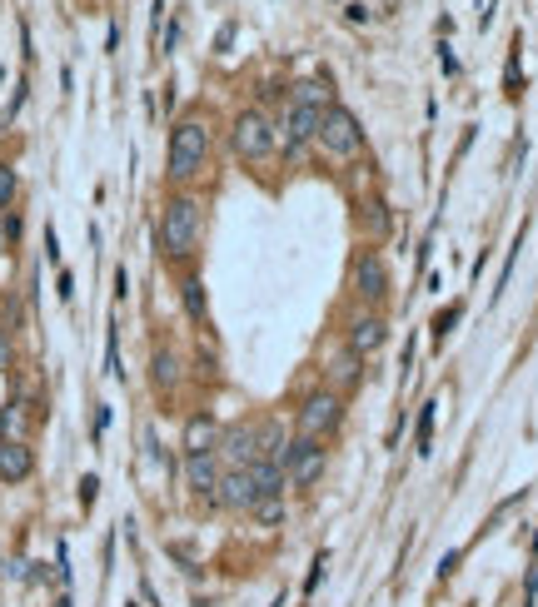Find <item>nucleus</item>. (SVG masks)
Wrapping results in <instances>:
<instances>
[{
  "label": "nucleus",
  "instance_id": "6",
  "mask_svg": "<svg viewBox=\"0 0 538 607\" xmlns=\"http://www.w3.org/2000/svg\"><path fill=\"white\" fill-rule=\"evenodd\" d=\"M280 463H284V478H290L294 488H314V483H319V473H324V448H319V438H290Z\"/></svg>",
  "mask_w": 538,
  "mask_h": 607
},
{
  "label": "nucleus",
  "instance_id": "24",
  "mask_svg": "<svg viewBox=\"0 0 538 607\" xmlns=\"http://www.w3.org/2000/svg\"><path fill=\"white\" fill-rule=\"evenodd\" d=\"M45 259H50V264H60V239H55V229H45Z\"/></svg>",
  "mask_w": 538,
  "mask_h": 607
},
{
  "label": "nucleus",
  "instance_id": "12",
  "mask_svg": "<svg viewBox=\"0 0 538 607\" xmlns=\"http://www.w3.org/2000/svg\"><path fill=\"white\" fill-rule=\"evenodd\" d=\"M384 344V319L379 314H359L354 324H349V339H345V349L349 353H359V359H369V353Z\"/></svg>",
  "mask_w": 538,
  "mask_h": 607
},
{
  "label": "nucleus",
  "instance_id": "25",
  "mask_svg": "<svg viewBox=\"0 0 538 607\" xmlns=\"http://www.w3.org/2000/svg\"><path fill=\"white\" fill-rule=\"evenodd\" d=\"M453 319H459V304H453V309H444V314H439V324H434V334H439V339H444V334H449V324H453Z\"/></svg>",
  "mask_w": 538,
  "mask_h": 607
},
{
  "label": "nucleus",
  "instance_id": "19",
  "mask_svg": "<svg viewBox=\"0 0 538 607\" xmlns=\"http://www.w3.org/2000/svg\"><path fill=\"white\" fill-rule=\"evenodd\" d=\"M249 513H255L265 528H274V522L284 518V503H280V498H255V503H249Z\"/></svg>",
  "mask_w": 538,
  "mask_h": 607
},
{
  "label": "nucleus",
  "instance_id": "30",
  "mask_svg": "<svg viewBox=\"0 0 538 607\" xmlns=\"http://www.w3.org/2000/svg\"><path fill=\"white\" fill-rule=\"evenodd\" d=\"M55 607H76V603H70V597H55Z\"/></svg>",
  "mask_w": 538,
  "mask_h": 607
},
{
  "label": "nucleus",
  "instance_id": "26",
  "mask_svg": "<svg viewBox=\"0 0 538 607\" xmlns=\"http://www.w3.org/2000/svg\"><path fill=\"white\" fill-rule=\"evenodd\" d=\"M130 294V274H125V269H115V299H125Z\"/></svg>",
  "mask_w": 538,
  "mask_h": 607
},
{
  "label": "nucleus",
  "instance_id": "11",
  "mask_svg": "<svg viewBox=\"0 0 538 607\" xmlns=\"http://www.w3.org/2000/svg\"><path fill=\"white\" fill-rule=\"evenodd\" d=\"M35 469L31 448L21 443V438H0V483H25Z\"/></svg>",
  "mask_w": 538,
  "mask_h": 607
},
{
  "label": "nucleus",
  "instance_id": "18",
  "mask_svg": "<svg viewBox=\"0 0 538 607\" xmlns=\"http://www.w3.org/2000/svg\"><path fill=\"white\" fill-rule=\"evenodd\" d=\"M359 363H364V359H359V353H349V349H339V353H334V379H339V384H354V379H359Z\"/></svg>",
  "mask_w": 538,
  "mask_h": 607
},
{
  "label": "nucleus",
  "instance_id": "1",
  "mask_svg": "<svg viewBox=\"0 0 538 607\" xmlns=\"http://www.w3.org/2000/svg\"><path fill=\"white\" fill-rule=\"evenodd\" d=\"M200 235H205V204L190 200V194H175L160 214V249L165 259H190L200 249Z\"/></svg>",
  "mask_w": 538,
  "mask_h": 607
},
{
  "label": "nucleus",
  "instance_id": "3",
  "mask_svg": "<svg viewBox=\"0 0 538 607\" xmlns=\"http://www.w3.org/2000/svg\"><path fill=\"white\" fill-rule=\"evenodd\" d=\"M205 155H210V129L200 125V120H180V125L170 129L165 170H170V180H194L200 165H205Z\"/></svg>",
  "mask_w": 538,
  "mask_h": 607
},
{
  "label": "nucleus",
  "instance_id": "15",
  "mask_svg": "<svg viewBox=\"0 0 538 607\" xmlns=\"http://www.w3.org/2000/svg\"><path fill=\"white\" fill-rule=\"evenodd\" d=\"M180 304H184V314H190L194 329H205V324H210V299H205V284H200L194 274L180 284Z\"/></svg>",
  "mask_w": 538,
  "mask_h": 607
},
{
  "label": "nucleus",
  "instance_id": "10",
  "mask_svg": "<svg viewBox=\"0 0 538 607\" xmlns=\"http://www.w3.org/2000/svg\"><path fill=\"white\" fill-rule=\"evenodd\" d=\"M184 483H190V493H200V498H215L220 459L215 453H184Z\"/></svg>",
  "mask_w": 538,
  "mask_h": 607
},
{
  "label": "nucleus",
  "instance_id": "29",
  "mask_svg": "<svg viewBox=\"0 0 538 607\" xmlns=\"http://www.w3.org/2000/svg\"><path fill=\"white\" fill-rule=\"evenodd\" d=\"M534 597H538V563L528 567V603H534Z\"/></svg>",
  "mask_w": 538,
  "mask_h": 607
},
{
  "label": "nucleus",
  "instance_id": "7",
  "mask_svg": "<svg viewBox=\"0 0 538 607\" xmlns=\"http://www.w3.org/2000/svg\"><path fill=\"white\" fill-rule=\"evenodd\" d=\"M339 418H345V404H339V394H309L300 404V438H329L334 428H339Z\"/></svg>",
  "mask_w": 538,
  "mask_h": 607
},
{
  "label": "nucleus",
  "instance_id": "9",
  "mask_svg": "<svg viewBox=\"0 0 538 607\" xmlns=\"http://www.w3.org/2000/svg\"><path fill=\"white\" fill-rule=\"evenodd\" d=\"M215 503H220V508H229V513H249V503H255V483H249V469L220 473Z\"/></svg>",
  "mask_w": 538,
  "mask_h": 607
},
{
  "label": "nucleus",
  "instance_id": "8",
  "mask_svg": "<svg viewBox=\"0 0 538 607\" xmlns=\"http://www.w3.org/2000/svg\"><path fill=\"white\" fill-rule=\"evenodd\" d=\"M354 289L364 304H384L389 299V264L379 249H364V254L354 259Z\"/></svg>",
  "mask_w": 538,
  "mask_h": 607
},
{
  "label": "nucleus",
  "instance_id": "28",
  "mask_svg": "<svg viewBox=\"0 0 538 607\" xmlns=\"http://www.w3.org/2000/svg\"><path fill=\"white\" fill-rule=\"evenodd\" d=\"M5 363H11V334L0 329V369H5Z\"/></svg>",
  "mask_w": 538,
  "mask_h": 607
},
{
  "label": "nucleus",
  "instance_id": "27",
  "mask_svg": "<svg viewBox=\"0 0 538 607\" xmlns=\"http://www.w3.org/2000/svg\"><path fill=\"white\" fill-rule=\"evenodd\" d=\"M105 428H110V408H105V404H100V408H95V438H100V433H105Z\"/></svg>",
  "mask_w": 538,
  "mask_h": 607
},
{
  "label": "nucleus",
  "instance_id": "2",
  "mask_svg": "<svg viewBox=\"0 0 538 607\" xmlns=\"http://www.w3.org/2000/svg\"><path fill=\"white\" fill-rule=\"evenodd\" d=\"M334 100H329V90L314 80V85H294V95H290V110H284V135H290V155H300L309 139H319V120H324V110H329Z\"/></svg>",
  "mask_w": 538,
  "mask_h": 607
},
{
  "label": "nucleus",
  "instance_id": "17",
  "mask_svg": "<svg viewBox=\"0 0 538 607\" xmlns=\"http://www.w3.org/2000/svg\"><path fill=\"white\" fill-rule=\"evenodd\" d=\"M0 428H5V438H21V443H25V404H5V408H0Z\"/></svg>",
  "mask_w": 538,
  "mask_h": 607
},
{
  "label": "nucleus",
  "instance_id": "23",
  "mask_svg": "<svg viewBox=\"0 0 538 607\" xmlns=\"http://www.w3.org/2000/svg\"><path fill=\"white\" fill-rule=\"evenodd\" d=\"M95 493H100V478H80V503H85V508L95 503Z\"/></svg>",
  "mask_w": 538,
  "mask_h": 607
},
{
  "label": "nucleus",
  "instance_id": "13",
  "mask_svg": "<svg viewBox=\"0 0 538 607\" xmlns=\"http://www.w3.org/2000/svg\"><path fill=\"white\" fill-rule=\"evenodd\" d=\"M220 448V424L210 414H194L184 424V453H215Z\"/></svg>",
  "mask_w": 538,
  "mask_h": 607
},
{
  "label": "nucleus",
  "instance_id": "14",
  "mask_svg": "<svg viewBox=\"0 0 538 607\" xmlns=\"http://www.w3.org/2000/svg\"><path fill=\"white\" fill-rule=\"evenodd\" d=\"M249 483H255V498H280L284 493V463H274V459L249 463Z\"/></svg>",
  "mask_w": 538,
  "mask_h": 607
},
{
  "label": "nucleus",
  "instance_id": "16",
  "mask_svg": "<svg viewBox=\"0 0 538 607\" xmlns=\"http://www.w3.org/2000/svg\"><path fill=\"white\" fill-rule=\"evenodd\" d=\"M150 379H155V388H160V394H175V384H180V359H175V349H155Z\"/></svg>",
  "mask_w": 538,
  "mask_h": 607
},
{
  "label": "nucleus",
  "instance_id": "4",
  "mask_svg": "<svg viewBox=\"0 0 538 607\" xmlns=\"http://www.w3.org/2000/svg\"><path fill=\"white\" fill-rule=\"evenodd\" d=\"M274 139H280V129H274V120L265 110H245L235 120V129H229V145H235V155L245 165H265L274 155Z\"/></svg>",
  "mask_w": 538,
  "mask_h": 607
},
{
  "label": "nucleus",
  "instance_id": "21",
  "mask_svg": "<svg viewBox=\"0 0 538 607\" xmlns=\"http://www.w3.org/2000/svg\"><path fill=\"white\" fill-rule=\"evenodd\" d=\"M15 190H21L15 170H11V165H0V210H11V204H15Z\"/></svg>",
  "mask_w": 538,
  "mask_h": 607
},
{
  "label": "nucleus",
  "instance_id": "22",
  "mask_svg": "<svg viewBox=\"0 0 538 607\" xmlns=\"http://www.w3.org/2000/svg\"><path fill=\"white\" fill-rule=\"evenodd\" d=\"M55 294H60L65 304H70V299H76V279H70V269H60V279H55Z\"/></svg>",
  "mask_w": 538,
  "mask_h": 607
},
{
  "label": "nucleus",
  "instance_id": "5",
  "mask_svg": "<svg viewBox=\"0 0 538 607\" xmlns=\"http://www.w3.org/2000/svg\"><path fill=\"white\" fill-rule=\"evenodd\" d=\"M319 145L329 149L334 160H354L359 149H364V129H359V120L345 105H329L319 120Z\"/></svg>",
  "mask_w": 538,
  "mask_h": 607
},
{
  "label": "nucleus",
  "instance_id": "20",
  "mask_svg": "<svg viewBox=\"0 0 538 607\" xmlns=\"http://www.w3.org/2000/svg\"><path fill=\"white\" fill-rule=\"evenodd\" d=\"M419 453L424 459L434 453V404H424V414H419Z\"/></svg>",
  "mask_w": 538,
  "mask_h": 607
}]
</instances>
